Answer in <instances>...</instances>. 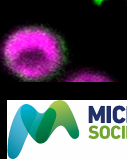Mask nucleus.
Segmentation results:
<instances>
[{
    "label": "nucleus",
    "instance_id": "obj_11",
    "mask_svg": "<svg viewBox=\"0 0 127 159\" xmlns=\"http://www.w3.org/2000/svg\"><path fill=\"white\" fill-rule=\"evenodd\" d=\"M126 139H127V125L126 126Z\"/></svg>",
    "mask_w": 127,
    "mask_h": 159
},
{
    "label": "nucleus",
    "instance_id": "obj_8",
    "mask_svg": "<svg viewBox=\"0 0 127 159\" xmlns=\"http://www.w3.org/2000/svg\"><path fill=\"white\" fill-rule=\"evenodd\" d=\"M111 106L108 105L106 106V123L110 124L111 122Z\"/></svg>",
    "mask_w": 127,
    "mask_h": 159
},
{
    "label": "nucleus",
    "instance_id": "obj_1",
    "mask_svg": "<svg viewBox=\"0 0 127 159\" xmlns=\"http://www.w3.org/2000/svg\"><path fill=\"white\" fill-rule=\"evenodd\" d=\"M4 53L11 69L31 79L47 76L55 71L62 57L56 38L37 29L23 30L12 34L5 43Z\"/></svg>",
    "mask_w": 127,
    "mask_h": 159
},
{
    "label": "nucleus",
    "instance_id": "obj_4",
    "mask_svg": "<svg viewBox=\"0 0 127 159\" xmlns=\"http://www.w3.org/2000/svg\"><path fill=\"white\" fill-rule=\"evenodd\" d=\"M120 110L123 112L126 110V109L123 106L118 105L114 107L112 111V118L114 121L116 123L120 124L124 123L126 120V118L122 117L119 119L117 117V113Z\"/></svg>",
    "mask_w": 127,
    "mask_h": 159
},
{
    "label": "nucleus",
    "instance_id": "obj_3",
    "mask_svg": "<svg viewBox=\"0 0 127 159\" xmlns=\"http://www.w3.org/2000/svg\"><path fill=\"white\" fill-rule=\"evenodd\" d=\"M93 117L95 120L98 121L101 117L100 123H105V106L101 105L96 114L93 106L92 105L88 106V122L89 124L93 123Z\"/></svg>",
    "mask_w": 127,
    "mask_h": 159
},
{
    "label": "nucleus",
    "instance_id": "obj_7",
    "mask_svg": "<svg viewBox=\"0 0 127 159\" xmlns=\"http://www.w3.org/2000/svg\"><path fill=\"white\" fill-rule=\"evenodd\" d=\"M115 129H117L119 130L121 129V127L119 126L116 125L112 126L111 129V135L113 139H117L120 138L121 135L119 134L116 136L115 135Z\"/></svg>",
    "mask_w": 127,
    "mask_h": 159
},
{
    "label": "nucleus",
    "instance_id": "obj_2",
    "mask_svg": "<svg viewBox=\"0 0 127 159\" xmlns=\"http://www.w3.org/2000/svg\"><path fill=\"white\" fill-rule=\"evenodd\" d=\"M68 81L72 82H97L109 81L106 76L97 73L90 71H82L78 73L69 79Z\"/></svg>",
    "mask_w": 127,
    "mask_h": 159
},
{
    "label": "nucleus",
    "instance_id": "obj_5",
    "mask_svg": "<svg viewBox=\"0 0 127 159\" xmlns=\"http://www.w3.org/2000/svg\"><path fill=\"white\" fill-rule=\"evenodd\" d=\"M111 135V130L109 127L106 125L101 126L99 129V135L101 138L103 139H108Z\"/></svg>",
    "mask_w": 127,
    "mask_h": 159
},
{
    "label": "nucleus",
    "instance_id": "obj_6",
    "mask_svg": "<svg viewBox=\"0 0 127 159\" xmlns=\"http://www.w3.org/2000/svg\"><path fill=\"white\" fill-rule=\"evenodd\" d=\"M98 128V126L96 125H92L89 127V132L91 134H95V135L92 136L91 135H90L88 136V138L92 139H97L99 135V134L98 131L93 130V129H97Z\"/></svg>",
    "mask_w": 127,
    "mask_h": 159
},
{
    "label": "nucleus",
    "instance_id": "obj_9",
    "mask_svg": "<svg viewBox=\"0 0 127 159\" xmlns=\"http://www.w3.org/2000/svg\"><path fill=\"white\" fill-rule=\"evenodd\" d=\"M121 127V138L122 139H125L126 137V127L124 125H122Z\"/></svg>",
    "mask_w": 127,
    "mask_h": 159
},
{
    "label": "nucleus",
    "instance_id": "obj_10",
    "mask_svg": "<svg viewBox=\"0 0 127 159\" xmlns=\"http://www.w3.org/2000/svg\"><path fill=\"white\" fill-rule=\"evenodd\" d=\"M126 123H127V106L126 107Z\"/></svg>",
    "mask_w": 127,
    "mask_h": 159
}]
</instances>
